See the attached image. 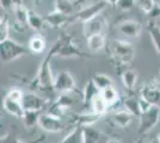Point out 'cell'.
<instances>
[{"instance_id": "cell-27", "label": "cell", "mask_w": 160, "mask_h": 143, "mask_svg": "<svg viewBox=\"0 0 160 143\" xmlns=\"http://www.w3.org/2000/svg\"><path fill=\"white\" fill-rule=\"evenodd\" d=\"M100 117L102 116L94 113V112H92V113H84V115H79V116L75 117L74 123H75L77 125H80V126L91 125V124H93L94 122H97Z\"/></svg>"}, {"instance_id": "cell-41", "label": "cell", "mask_w": 160, "mask_h": 143, "mask_svg": "<svg viewBox=\"0 0 160 143\" xmlns=\"http://www.w3.org/2000/svg\"><path fill=\"white\" fill-rule=\"evenodd\" d=\"M104 1H107L108 4H110V5H112V6H116V4H117L118 0H104Z\"/></svg>"}, {"instance_id": "cell-1", "label": "cell", "mask_w": 160, "mask_h": 143, "mask_svg": "<svg viewBox=\"0 0 160 143\" xmlns=\"http://www.w3.org/2000/svg\"><path fill=\"white\" fill-rule=\"evenodd\" d=\"M59 48V42L56 41L54 43L52 49L49 50V53L46 55V57L43 59V61L41 63L38 73L36 75V78L33 79L32 87L36 88H43V89H52L54 88V79L52 75V69H50V60L56 55Z\"/></svg>"}, {"instance_id": "cell-7", "label": "cell", "mask_w": 160, "mask_h": 143, "mask_svg": "<svg viewBox=\"0 0 160 143\" xmlns=\"http://www.w3.org/2000/svg\"><path fill=\"white\" fill-rule=\"evenodd\" d=\"M38 126L47 132H59L63 128L60 116L53 113H41L38 118Z\"/></svg>"}, {"instance_id": "cell-21", "label": "cell", "mask_w": 160, "mask_h": 143, "mask_svg": "<svg viewBox=\"0 0 160 143\" xmlns=\"http://www.w3.org/2000/svg\"><path fill=\"white\" fill-rule=\"evenodd\" d=\"M121 79L123 82V86L128 91H133L136 82H138V73L133 69H126L121 74Z\"/></svg>"}, {"instance_id": "cell-14", "label": "cell", "mask_w": 160, "mask_h": 143, "mask_svg": "<svg viewBox=\"0 0 160 143\" xmlns=\"http://www.w3.org/2000/svg\"><path fill=\"white\" fill-rule=\"evenodd\" d=\"M2 106H4V109L6 110V112H8L12 116L17 117V118H19V119H22L23 116H24V113H25V110H24L23 105H22V102L12 100V99H10L7 97L4 98Z\"/></svg>"}, {"instance_id": "cell-17", "label": "cell", "mask_w": 160, "mask_h": 143, "mask_svg": "<svg viewBox=\"0 0 160 143\" xmlns=\"http://www.w3.org/2000/svg\"><path fill=\"white\" fill-rule=\"evenodd\" d=\"M13 13L16 21L19 24V25H28V17H29V11L25 5L23 4L22 0H16V4L13 6Z\"/></svg>"}, {"instance_id": "cell-5", "label": "cell", "mask_w": 160, "mask_h": 143, "mask_svg": "<svg viewBox=\"0 0 160 143\" xmlns=\"http://www.w3.org/2000/svg\"><path fill=\"white\" fill-rule=\"evenodd\" d=\"M139 118V134H147L159 123L160 107L158 105H152V107L147 110L146 112H142Z\"/></svg>"}, {"instance_id": "cell-28", "label": "cell", "mask_w": 160, "mask_h": 143, "mask_svg": "<svg viewBox=\"0 0 160 143\" xmlns=\"http://www.w3.org/2000/svg\"><path fill=\"white\" fill-rule=\"evenodd\" d=\"M100 94L104 98V100L107 102V104L109 105V107H110V106H113L116 102H118V93H117L116 89L113 88V86H110V87H108V88L100 91Z\"/></svg>"}, {"instance_id": "cell-31", "label": "cell", "mask_w": 160, "mask_h": 143, "mask_svg": "<svg viewBox=\"0 0 160 143\" xmlns=\"http://www.w3.org/2000/svg\"><path fill=\"white\" fill-rule=\"evenodd\" d=\"M74 2L73 0H55V11H59L68 16H72Z\"/></svg>"}, {"instance_id": "cell-15", "label": "cell", "mask_w": 160, "mask_h": 143, "mask_svg": "<svg viewBox=\"0 0 160 143\" xmlns=\"http://www.w3.org/2000/svg\"><path fill=\"white\" fill-rule=\"evenodd\" d=\"M86 38H87V48H88V50L92 54L98 53V51H100L103 48L105 47V35L103 34V32L91 35V36H88Z\"/></svg>"}, {"instance_id": "cell-44", "label": "cell", "mask_w": 160, "mask_h": 143, "mask_svg": "<svg viewBox=\"0 0 160 143\" xmlns=\"http://www.w3.org/2000/svg\"><path fill=\"white\" fill-rule=\"evenodd\" d=\"M149 143H160V138L159 137H157V138H154V140H152Z\"/></svg>"}, {"instance_id": "cell-9", "label": "cell", "mask_w": 160, "mask_h": 143, "mask_svg": "<svg viewBox=\"0 0 160 143\" xmlns=\"http://www.w3.org/2000/svg\"><path fill=\"white\" fill-rule=\"evenodd\" d=\"M118 31L127 38H139L141 34V23L134 19H127L118 24Z\"/></svg>"}, {"instance_id": "cell-24", "label": "cell", "mask_w": 160, "mask_h": 143, "mask_svg": "<svg viewBox=\"0 0 160 143\" xmlns=\"http://www.w3.org/2000/svg\"><path fill=\"white\" fill-rule=\"evenodd\" d=\"M46 19L44 17H41L33 11H29V17H28V26L31 27L35 31H40L44 27Z\"/></svg>"}, {"instance_id": "cell-45", "label": "cell", "mask_w": 160, "mask_h": 143, "mask_svg": "<svg viewBox=\"0 0 160 143\" xmlns=\"http://www.w3.org/2000/svg\"><path fill=\"white\" fill-rule=\"evenodd\" d=\"M136 143H143V140H139V141H138Z\"/></svg>"}, {"instance_id": "cell-35", "label": "cell", "mask_w": 160, "mask_h": 143, "mask_svg": "<svg viewBox=\"0 0 160 143\" xmlns=\"http://www.w3.org/2000/svg\"><path fill=\"white\" fill-rule=\"evenodd\" d=\"M135 2L136 0H118L115 7H117L121 11H129L134 7Z\"/></svg>"}, {"instance_id": "cell-34", "label": "cell", "mask_w": 160, "mask_h": 143, "mask_svg": "<svg viewBox=\"0 0 160 143\" xmlns=\"http://www.w3.org/2000/svg\"><path fill=\"white\" fill-rule=\"evenodd\" d=\"M155 2H157L155 0H136V5L139 6V8H140L143 13L146 14L153 8Z\"/></svg>"}, {"instance_id": "cell-8", "label": "cell", "mask_w": 160, "mask_h": 143, "mask_svg": "<svg viewBox=\"0 0 160 143\" xmlns=\"http://www.w3.org/2000/svg\"><path fill=\"white\" fill-rule=\"evenodd\" d=\"M54 89L60 92H71L75 89V81L73 75L67 70H62L54 79Z\"/></svg>"}, {"instance_id": "cell-25", "label": "cell", "mask_w": 160, "mask_h": 143, "mask_svg": "<svg viewBox=\"0 0 160 143\" xmlns=\"http://www.w3.org/2000/svg\"><path fill=\"white\" fill-rule=\"evenodd\" d=\"M148 32L151 36V40L153 42V45L157 50V53L160 55V26L155 24V21L148 23Z\"/></svg>"}, {"instance_id": "cell-16", "label": "cell", "mask_w": 160, "mask_h": 143, "mask_svg": "<svg viewBox=\"0 0 160 143\" xmlns=\"http://www.w3.org/2000/svg\"><path fill=\"white\" fill-rule=\"evenodd\" d=\"M132 113L127 111V110H121V111H117V112H113L112 116H111V122L115 126H118V128H127L128 125L132 122Z\"/></svg>"}, {"instance_id": "cell-37", "label": "cell", "mask_w": 160, "mask_h": 143, "mask_svg": "<svg viewBox=\"0 0 160 143\" xmlns=\"http://www.w3.org/2000/svg\"><path fill=\"white\" fill-rule=\"evenodd\" d=\"M147 16H148V18H149L151 21H155L157 19H159L160 18V4L155 2V5L153 6V8L147 13Z\"/></svg>"}, {"instance_id": "cell-23", "label": "cell", "mask_w": 160, "mask_h": 143, "mask_svg": "<svg viewBox=\"0 0 160 143\" xmlns=\"http://www.w3.org/2000/svg\"><path fill=\"white\" fill-rule=\"evenodd\" d=\"M72 105H73V99H72L71 97H68V95L62 94L60 98L53 104V107H52L53 111H52L50 113H53L54 115L55 111L58 110V111H59V115H60V113H62L63 111H66L67 109H69Z\"/></svg>"}, {"instance_id": "cell-19", "label": "cell", "mask_w": 160, "mask_h": 143, "mask_svg": "<svg viewBox=\"0 0 160 143\" xmlns=\"http://www.w3.org/2000/svg\"><path fill=\"white\" fill-rule=\"evenodd\" d=\"M82 137L84 143H100L103 135L100 131L96 130L91 125H85L82 126Z\"/></svg>"}, {"instance_id": "cell-2", "label": "cell", "mask_w": 160, "mask_h": 143, "mask_svg": "<svg viewBox=\"0 0 160 143\" xmlns=\"http://www.w3.org/2000/svg\"><path fill=\"white\" fill-rule=\"evenodd\" d=\"M135 50L134 47L127 41L115 40L111 45V62L117 66V68L126 67L134 60Z\"/></svg>"}, {"instance_id": "cell-11", "label": "cell", "mask_w": 160, "mask_h": 143, "mask_svg": "<svg viewBox=\"0 0 160 143\" xmlns=\"http://www.w3.org/2000/svg\"><path fill=\"white\" fill-rule=\"evenodd\" d=\"M44 19H46V24L48 26H50L52 29H60L63 25L71 23V16L54 10L53 12H49L44 17Z\"/></svg>"}, {"instance_id": "cell-4", "label": "cell", "mask_w": 160, "mask_h": 143, "mask_svg": "<svg viewBox=\"0 0 160 143\" xmlns=\"http://www.w3.org/2000/svg\"><path fill=\"white\" fill-rule=\"evenodd\" d=\"M107 5H108L107 1H104V0H98V1H96L94 4L90 5V6L82 7V8L79 10L75 14H72V16H71V21H79L85 23V21H90V19H92L94 17L102 14V12L105 10Z\"/></svg>"}, {"instance_id": "cell-38", "label": "cell", "mask_w": 160, "mask_h": 143, "mask_svg": "<svg viewBox=\"0 0 160 143\" xmlns=\"http://www.w3.org/2000/svg\"><path fill=\"white\" fill-rule=\"evenodd\" d=\"M46 140V137H37L35 140H31V141H20V140H17V138H12V140H4L1 141V143H42L43 141Z\"/></svg>"}, {"instance_id": "cell-42", "label": "cell", "mask_w": 160, "mask_h": 143, "mask_svg": "<svg viewBox=\"0 0 160 143\" xmlns=\"http://www.w3.org/2000/svg\"><path fill=\"white\" fill-rule=\"evenodd\" d=\"M85 1H86V0H73L74 5H82Z\"/></svg>"}, {"instance_id": "cell-29", "label": "cell", "mask_w": 160, "mask_h": 143, "mask_svg": "<svg viewBox=\"0 0 160 143\" xmlns=\"http://www.w3.org/2000/svg\"><path fill=\"white\" fill-rule=\"evenodd\" d=\"M92 81L94 82V85L98 87L99 91H103V89L112 86V80H111V78L105 74H94L93 76H92Z\"/></svg>"}, {"instance_id": "cell-13", "label": "cell", "mask_w": 160, "mask_h": 143, "mask_svg": "<svg viewBox=\"0 0 160 143\" xmlns=\"http://www.w3.org/2000/svg\"><path fill=\"white\" fill-rule=\"evenodd\" d=\"M141 98L146 99L153 105H158L160 102V86L158 83H148L141 88Z\"/></svg>"}, {"instance_id": "cell-6", "label": "cell", "mask_w": 160, "mask_h": 143, "mask_svg": "<svg viewBox=\"0 0 160 143\" xmlns=\"http://www.w3.org/2000/svg\"><path fill=\"white\" fill-rule=\"evenodd\" d=\"M59 48L56 55L58 57H87L88 54H85L80 50L73 43V40L71 36H62L58 40Z\"/></svg>"}, {"instance_id": "cell-10", "label": "cell", "mask_w": 160, "mask_h": 143, "mask_svg": "<svg viewBox=\"0 0 160 143\" xmlns=\"http://www.w3.org/2000/svg\"><path fill=\"white\" fill-rule=\"evenodd\" d=\"M104 25H105V19L102 14H99L92 19L82 23V32L86 37L91 36V35L98 34V32H103Z\"/></svg>"}, {"instance_id": "cell-46", "label": "cell", "mask_w": 160, "mask_h": 143, "mask_svg": "<svg viewBox=\"0 0 160 143\" xmlns=\"http://www.w3.org/2000/svg\"><path fill=\"white\" fill-rule=\"evenodd\" d=\"M159 138H160V136H159Z\"/></svg>"}, {"instance_id": "cell-36", "label": "cell", "mask_w": 160, "mask_h": 143, "mask_svg": "<svg viewBox=\"0 0 160 143\" xmlns=\"http://www.w3.org/2000/svg\"><path fill=\"white\" fill-rule=\"evenodd\" d=\"M6 97L10 98V99H12V100L22 102L23 98H24V94H23V92H22L19 88H11L8 91V93L6 94Z\"/></svg>"}, {"instance_id": "cell-33", "label": "cell", "mask_w": 160, "mask_h": 143, "mask_svg": "<svg viewBox=\"0 0 160 143\" xmlns=\"http://www.w3.org/2000/svg\"><path fill=\"white\" fill-rule=\"evenodd\" d=\"M10 34V24L7 21L6 16H1V21H0V42L5 41L8 38Z\"/></svg>"}, {"instance_id": "cell-20", "label": "cell", "mask_w": 160, "mask_h": 143, "mask_svg": "<svg viewBox=\"0 0 160 143\" xmlns=\"http://www.w3.org/2000/svg\"><path fill=\"white\" fill-rule=\"evenodd\" d=\"M90 106H91L92 112H94V113H97V115H99V116H102V117L107 113L108 109H109V105H108L107 102L104 100V98L102 97L100 93H98V94L92 99Z\"/></svg>"}, {"instance_id": "cell-32", "label": "cell", "mask_w": 160, "mask_h": 143, "mask_svg": "<svg viewBox=\"0 0 160 143\" xmlns=\"http://www.w3.org/2000/svg\"><path fill=\"white\" fill-rule=\"evenodd\" d=\"M41 116V111H25L22 121L24 122L27 128H32L38 124V118Z\"/></svg>"}, {"instance_id": "cell-18", "label": "cell", "mask_w": 160, "mask_h": 143, "mask_svg": "<svg viewBox=\"0 0 160 143\" xmlns=\"http://www.w3.org/2000/svg\"><path fill=\"white\" fill-rule=\"evenodd\" d=\"M46 47H47L46 38L40 34L33 35L32 37L29 40V50L32 54H41V53H43Z\"/></svg>"}, {"instance_id": "cell-39", "label": "cell", "mask_w": 160, "mask_h": 143, "mask_svg": "<svg viewBox=\"0 0 160 143\" xmlns=\"http://www.w3.org/2000/svg\"><path fill=\"white\" fill-rule=\"evenodd\" d=\"M0 4H1V8L2 10L10 11V10H13L16 0H0Z\"/></svg>"}, {"instance_id": "cell-22", "label": "cell", "mask_w": 160, "mask_h": 143, "mask_svg": "<svg viewBox=\"0 0 160 143\" xmlns=\"http://www.w3.org/2000/svg\"><path fill=\"white\" fill-rule=\"evenodd\" d=\"M100 93V91L98 89V87L94 85V82L92 81V79L86 83L84 92H82V99H84V105H91V102L96 95Z\"/></svg>"}, {"instance_id": "cell-3", "label": "cell", "mask_w": 160, "mask_h": 143, "mask_svg": "<svg viewBox=\"0 0 160 143\" xmlns=\"http://www.w3.org/2000/svg\"><path fill=\"white\" fill-rule=\"evenodd\" d=\"M0 53H1V61L4 63H8L14 61L28 53V49L24 45L19 44L18 42L13 41L11 38H7L5 41L0 42Z\"/></svg>"}, {"instance_id": "cell-12", "label": "cell", "mask_w": 160, "mask_h": 143, "mask_svg": "<svg viewBox=\"0 0 160 143\" xmlns=\"http://www.w3.org/2000/svg\"><path fill=\"white\" fill-rule=\"evenodd\" d=\"M22 105L25 111H41L46 105V100L35 93H29L24 94Z\"/></svg>"}, {"instance_id": "cell-30", "label": "cell", "mask_w": 160, "mask_h": 143, "mask_svg": "<svg viewBox=\"0 0 160 143\" xmlns=\"http://www.w3.org/2000/svg\"><path fill=\"white\" fill-rule=\"evenodd\" d=\"M123 105L127 111H129L133 116H140L141 115V110H140V102L139 99H135V98H126L123 100Z\"/></svg>"}, {"instance_id": "cell-43", "label": "cell", "mask_w": 160, "mask_h": 143, "mask_svg": "<svg viewBox=\"0 0 160 143\" xmlns=\"http://www.w3.org/2000/svg\"><path fill=\"white\" fill-rule=\"evenodd\" d=\"M105 143H121L120 140H116V138H111V140H108Z\"/></svg>"}, {"instance_id": "cell-26", "label": "cell", "mask_w": 160, "mask_h": 143, "mask_svg": "<svg viewBox=\"0 0 160 143\" xmlns=\"http://www.w3.org/2000/svg\"><path fill=\"white\" fill-rule=\"evenodd\" d=\"M60 143H84L82 137V126L77 125Z\"/></svg>"}, {"instance_id": "cell-40", "label": "cell", "mask_w": 160, "mask_h": 143, "mask_svg": "<svg viewBox=\"0 0 160 143\" xmlns=\"http://www.w3.org/2000/svg\"><path fill=\"white\" fill-rule=\"evenodd\" d=\"M139 102H140L141 113H142V112H146L147 110H149L151 107H152V105H153V104H151L149 102H147L146 99H143V98H140V99H139Z\"/></svg>"}]
</instances>
